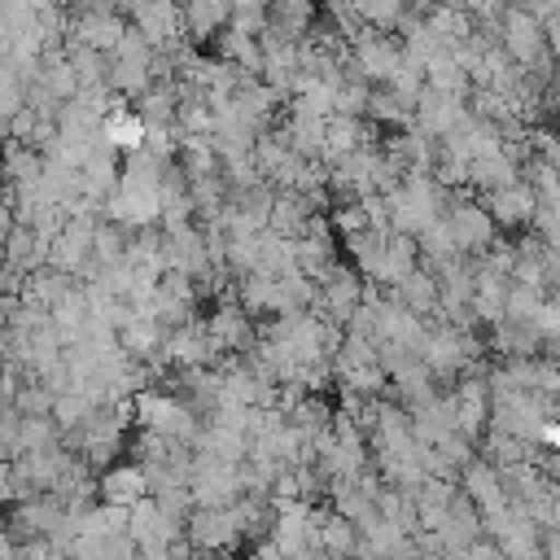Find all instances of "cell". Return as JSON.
I'll use <instances>...</instances> for the list:
<instances>
[{
  "label": "cell",
  "mask_w": 560,
  "mask_h": 560,
  "mask_svg": "<svg viewBox=\"0 0 560 560\" xmlns=\"http://www.w3.org/2000/svg\"><path fill=\"white\" fill-rule=\"evenodd\" d=\"M44 560H70V556H66V551H52V547H48V551H44Z\"/></svg>",
  "instance_id": "obj_32"
},
{
  "label": "cell",
  "mask_w": 560,
  "mask_h": 560,
  "mask_svg": "<svg viewBox=\"0 0 560 560\" xmlns=\"http://www.w3.org/2000/svg\"><path fill=\"white\" fill-rule=\"evenodd\" d=\"M96 494L109 508H136L140 499H149V486H144V472L136 464H114L96 477Z\"/></svg>",
  "instance_id": "obj_12"
},
{
  "label": "cell",
  "mask_w": 560,
  "mask_h": 560,
  "mask_svg": "<svg viewBox=\"0 0 560 560\" xmlns=\"http://www.w3.org/2000/svg\"><path fill=\"white\" fill-rule=\"evenodd\" d=\"M516 175H521V166H512L503 153H494V158H477V162H468V184L472 188H481V192H494V188H508V184H516Z\"/></svg>",
  "instance_id": "obj_25"
},
{
  "label": "cell",
  "mask_w": 560,
  "mask_h": 560,
  "mask_svg": "<svg viewBox=\"0 0 560 560\" xmlns=\"http://www.w3.org/2000/svg\"><path fill=\"white\" fill-rule=\"evenodd\" d=\"M372 127H363L359 118H328L324 122V149H319V166L328 162V166H337V162H346L350 153H359V149H368L372 144Z\"/></svg>",
  "instance_id": "obj_11"
},
{
  "label": "cell",
  "mask_w": 560,
  "mask_h": 560,
  "mask_svg": "<svg viewBox=\"0 0 560 560\" xmlns=\"http://www.w3.org/2000/svg\"><path fill=\"white\" fill-rule=\"evenodd\" d=\"M385 206H389V232L416 241L429 223L442 219L446 188H438L433 175H402V184L394 192H385Z\"/></svg>",
  "instance_id": "obj_2"
},
{
  "label": "cell",
  "mask_w": 560,
  "mask_h": 560,
  "mask_svg": "<svg viewBox=\"0 0 560 560\" xmlns=\"http://www.w3.org/2000/svg\"><path fill=\"white\" fill-rule=\"evenodd\" d=\"M206 337H210V346L214 350H245L249 354V346H254V319L232 302V298H223L214 311H210V319H206Z\"/></svg>",
  "instance_id": "obj_9"
},
{
  "label": "cell",
  "mask_w": 560,
  "mask_h": 560,
  "mask_svg": "<svg viewBox=\"0 0 560 560\" xmlns=\"http://www.w3.org/2000/svg\"><path fill=\"white\" fill-rule=\"evenodd\" d=\"M245 315H284V302H280V284H276V276H258V271H249V276H241L236 280V298H232Z\"/></svg>",
  "instance_id": "obj_16"
},
{
  "label": "cell",
  "mask_w": 560,
  "mask_h": 560,
  "mask_svg": "<svg viewBox=\"0 0 560 560\" xmlns=\"http://www.w3.org/2000/svg\"><path fill=\"white\" fill-rule=\"evenodd\" d=\"M127 538L136 542V551H166L184 538V525L171 521L153 499H140L136 508H127Z\"/></svg>",
  "instance_id": "obj_4"
},
{
  "label": "cell",
  "mask_w": 560,
  "mask_h": 560,
  "mask_svg": "<svg viewBox=\"0 0 560 560\" xmlns=\"http://www.w3.org/2000/svg\"><path fill=\"white\" fill-rule=\"evenodd\" d=\"M332 228H337L341 236H354V232H363L368 223H363V210H359V201H341V206L332 210Z\"/></svg>",
  "instance_id": "obj_30"
},
{
  "label": "cell",
  "mask_w": 560,
  "mask_h": 560,
  "mask_svg": "<svg viewBox=\"0 0 560 560\" xmlns=\"http://www.w3.org/2000/svg\"><path fill=\"white\" fill-rule=\"evenodd\" d=\"M236 529H232V521H228V512L219 508H192L188 516H184V542L197 551V556H214V551H228V547H236Z\"/></svg>",
  "instance_id": "obj_8"
},
{
  "label": "cell",
  "mask_w": 560,
  "mask_h": 560,
  "mask_svg": "<svg viewBox=\"0 0 560 560\" xmlns=\"http://www.w3.org/2000/svg\"><path fill=\"white\" fill-rule=\"evenodd\" d=\"M411 122L424 140H446L455 136L464 122H468V105L464 101H451V96H438V92H420L416 105H411Z\"/></svg>",
  "instance_id": "obj_6"
},
{
  "label": "cell",
  "mask_w": 560,
  "mask_h": 560,
  "mask_svg": "<svg viewBox=\"0 0 560 560\" xmlns=\"http://www.w3.org/2000/svg\"><path fill=\"white\" fill-rule=\"evenodd\" d=\"M254 271L258 276H284V271H293V241L262 232L258 236V262H254Z\"/></svg>",
  "instance_id": "obj_26"
},
{
  "label": "cell",
  "mask_w": 560,
  "mask_h": 560,
  "mask_svg": "<svg viewBox=\"0 0 560 560\" xmlns=\"http://www.w3.org/2000/svg\"><path fill=\"white\" fill-rule=\"evenodd\" d=\"M529 328H534V337H538L542 346H551V341H556V328H560V311H556V302H551V298H542V306L534 311Z\"/></svg>",
  "instance_id": "obj_29"
},
{
  "label": "cell",
  "mask_w": 560,
  "mask_h": 560,
  "mask_svg": "<svg viewBox=\"0 0 560 560\" xmlns=\"http://www.w3.org/2000/svg\"><path fill=\"white\" fill-rule=\"evenodd\" d=\"M424 88L438 92V96H451V101H464V96L472 92L468 74H464L446 52H433V57L424 61Z\"/></svg>",
  "instance_id": "obj_20"
},
{
  "label": "cell",
  "mask_w": 560,
  "mask_h": 560,
  "mask_svg": "<svg viewBox=\"0 0 560 560\" xmlns=\"http://www.w3.org/2000/svg\"><path fill=\"white\" fill-rule=\"evenodd\" d=\"M136 101H140L136 118H140L144 127H171V122H175V83H153V88L140 92Z\"/></svg>",
  "instance_id": "obj_24"
},
{
  "label": "cell",
  "mask_w": 560,
  "mask_h": 560,
  "mask_svg": "<svg viewBox=\"0 0 560 560\" xmlns=\"http://www.w3.org/2000/svg\"><path fill=\"white\" fill-rule=\"evenodd\" d=\"M442 219H446V228H451V241H455V249L468 258V254H477V249H486L490 241H494V223H490V214L481 210V201H472V197H464V192H446V206H442Z\"/></svg>",
  "instance_id": "obj_3"
},
{
  "label": "cell",
  "mask_w": 560,
  "mask_h": 560,
  "mask_svg": "<svg viewBox=\"0 0 560 560\" xmlns=\"http://www.w3.org/2000/svg\"><path fill=\"white\" fill-rule=\"evenodd\" d=\"M57 516H61V503H57L52 494H39V499H22V503H13L9 525H13L18 542H35V538H48V529L57 525Z\"/></svg>",
  "instance_id": "obj_13"
},
{
  "label": "cell",
  "mask_w": 560,
  "mask_h": 560,
  "mask_svg": "<svg viewBox=\"0 0 560 560\" xmlns=\"http://www.w3.org/2000/svg\"><path fill=\"white\" fill-rule=\"evenodd\" d=\"M13 411H18V416H48V411H52V394H48L35 376H26V385H22L18 398H13Z\"/></svg>",
  "instance_id": "obj_28"
},
{
  "label": "cell",
  "mask_w": 560,
  "mask_h": 560,
  "mask_svg": "<svg viewBox=\"0 0 560 560\" xmlns=\"http://www.w3.org/2000/svg\"><path fill=\"white\" fill-rule=\"evenodd\" d=\"M420 267V254H416V241L411 236H398V232H389L385 236V245H381V258H376V267H372V284H398L402 276H411Z\"/></svg>",
  "instance_id": "obj_15"
},
{
  "label": "cell",
  "mask_w": 560,
  "mask_h": 560,
  "mask_svg": "<svg viewBox=\"0 0 560 560\" xmlns=\"http://www.w3.org/2000/svg\"><path fill=\"white\" fill-rule=\"evenodd\" d=\"M66 52V66H70V74H74V83H79V92H92V88H105V57L101 52H92V48H79V44H66L61 48Z\"/></svg>",
  "instance_id": "obj_23"
},
{
  "label": "cell",
  "mask_w": 560,
  "mask_h": 560,
  "mask_svg": "<svg viewBox=\"0 0 560 560\" xmlns=\"http://www.w3.org/2000/svg\"><path fill=\"white\" fill-rule=\"evenodd\" d=\"M0 276H4V249H0Z\"/></svg>",
  "instance_id": "obj_33"
},
{
  "label": "cell",
  "mask_w": 560,
  "mask_h": 560,
  "mask_svg": "<svg viewBox=\"0 0 560 560\" xmlns=\"http://www.w3.org/2000/svg\"><path fill=\"white\" fill-rule=\"evenodd\" d=\"M354 542H359V529L350 521H341L337 512H324L319 521V534H315V547L332 560H350L354 556Z\"/></svg>",
  "instance_id": "obj_22"
},
{
  "label": "cell",
  "mask_w": 560,
  "mask_h": 560,
  "mask_svg": "<svg viewBox=\"0 0 560 560\" xmlns=\"http://www.w3.org/2000/svg\"><path fill=\"white\" fill-rule=\"evenodd\" d=\"M394 302H398L402 311H411L416 319H420V315H433V311H438V280H433V271H429V267H416L411 276H402V280L394 284Z\"/></svg>",
  "instance_id": "obj_17"
},
{
  "label": "cell",
  "mask_w": 560,
  "mask_h": 560,
  "mask_svg": "<svg viewBox=\"0 0 560 560\" xmlns=\"http://www.w3.org/2000/svg\"><path fill=\"white\" fill-rule=\"evenodd\" d=\"M311 26H315V9H311V4L280 0V4H271V9H267V35L284 39V44L306 39V35H311Z\"/></svg>",
  "instance_id": "obj_18"
},
{
  "label": "cell",
  "mask_w": 560,
  "mask_h": 560,
  "mask_svg": "<svg viewBox=\"0 0 560 560\" xmlns=\"http://www.w3.org/2000/svg\"><path fill=\"white\" fill-rule=\"evenodd\" d=\"M459 494L477 508V516H490V512H499L508 503V490L499 481V468H490L486 459H472V464L459 468Z\"/></svg>",
  "instance_id": "obj_10"
},
{
  "label": "cell",
  "mask_w": 560,
  "mask_h": 560,
  "mask_svg": "<svg viewBox=\"0 0 560 560\" xmlns=\"http://www.w3.org/2000/svg\"><path fill=\"white\" fill-rule=\"evenodd\" d=\"M127 402H131L136 424H140L144 433L171 442V446H184V451H188V446L197 442V433H201V420H197L192 407L179 402L175 394H162V389H136Z\"/></svg>",
  "instance_id": "obj_1"
},
{
  "label": "cell",
  "mask_w": 560,
  "mask_h": 560,
  "mask_svg": "<svg viewBox=\"0 0 560 560\" xmlns=\"http://www.w3.org/2000/svg\"><path fill=\"white\" fill-rule=\"evenodd\" d=\"M481 210L490 214V223H494V228H529L534 197H529V188L516 179V184H508V188L486 192V206H481Z\"/></svg>",
  "instance_id": "obj_14"
},
{
  "label": "cell",
  "mask_w": 560,
  "mask_h": 560,
  "mask_svg": "<svg viewBox=\"0 0 560 560\" xmlns=\"http://www.w3.org/2000/svg\"><path fill=\"white\" fill-rule=\"evenodd\" d=\"M451 402H455V433L477 446L486 438V420H490V389L481 376H464L455 389H451Z\"/></svg>",
  "instance_id": "obj_7"
},
{
  "label": "cell",
  "mask_w": 560,
  "mask_h": 560,
  "mask_svg": "<svg viewBox=\"0 0 560 560\" xmlns=\"http://www.w3.org/2000/svg\"><path fill=\"white\" fill-rule=\"evenodd\" d=\"M228 13H232V4H223V0H197V4L179 9V26L201 44V39L228 31Z\"/></svg>",
  "instance_id": "obj_19"
},
{
  "label": "cell",
  "mask_w": 560,
  "mask_h": 560,
  "mask_svg": "<svg viewBox=\"0 0 560 560\" xmlns=\"http://www.w3.org/2000/svg\"><path fill=\"white\" fill-rule=\"evenodd\" d=\"M162 359H166V368H175V372H192V368H210L214 359H219V350L210 346V337H206V324H197V319H188V324H179V328H171L166 337H162Z\"/></svg>",
  "instance_id": "obj_5"
},
{
  "label": "cell",
  "mask_w": 560,
  "mask_h": 560,
  "mask_svg": "<svg viewBox=\"0 0 560 560\" xmlns=\"http://www.w3.org/2000/svg\"><path fill=\"white\" fill-rule=\"evenodd\" d=\"M228 31H232V35H245V39H262V35H267V4H254V0L232 4Z\"/></svg>",
  "instance_id": "obj_27"
},
{
  "label": "cell",
  "mask_w": 560,
  "mask_h": 560,
  "mask_svg": "<svg viewBox=\"0 0 560 560\" xmlns=\"http://www.w3.org/2000/svg\"><path fill=\"white\" fill-rule=\"evenodd\" d=\"M57 446V424L48 416H18V429H13V446L9 455H31V451H48Z\"/></svg>",
  "instance_id": "obj_21"
},
{
  "label": "cell",
  "mask_w": 560,
  "mask_h": 560,
  "mask_svg": "<svg viewBox=\"0 0 560 560\" xmlns=\"http://www.w3.org/2000/svg\"><path fill=\"white\" fill-rule=\"evenodd\" d=\"M534 442H538L542 451H551V446L560 442V429H556V420H542V424L534 429Z\"/></svg>",
  "instance_id": "obj_31"
}]
</instances>
